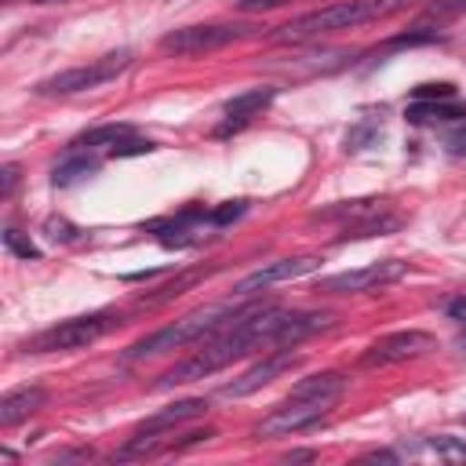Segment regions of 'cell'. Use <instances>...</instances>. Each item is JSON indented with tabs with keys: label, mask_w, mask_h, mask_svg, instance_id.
<instances>
[{
	"label": "cell",
	"mask_w": 466,
	"mask_h": 466,
	"mask_svg": "<svg viewBox=\"0 0 466 466\" xmlns=\"http://www.w3.org/2000/svg\"><path fill=\"white\" fill-rule=\"evenodd\" d=\"M346 393V375L342 371H317L309 379H299L291 393L251 430L255 441H277V437H295L302 430H313L328 411L339 404Z\"/></svg>",
	"instance_id": "1"
},
{
	"label": "cell",
	"mask_w": 466,
	"mask_h": 466,
	"mask_svg": "<svg viewBox=\"0 0 466 466\" xmlns=\"http://www.w3.org/2000/svg\"><path fill=\"white\" fill-rule=\"evenodd\" d=\"M251 306H255V302H244V306H237V302L200 306V309H193V313L178 317L175 324H167V328H160V331H153V335H146V339L131 342V346L124 350V360L131 364V360H142V357H160V353L182 350V346H189V342L211 339L215 331H222L229 320H237V317H240V313H248Z\"/></svg>",
	"instance_id": "2"
},
{
	"label": "cell",
	"mask_w": 466,
	"mask_h": 466,
	"mask_svg": "<svg viewBox=\"0 0 466 466\" xmlns=\"http://www.w3.org/2000/svg\"><path fill=\"white\" fill-rule=\"evenodd\" d=\"M415 0H339L317 11H306L299 18H291L288 25H280L273 33V40H313V36H328V33H342L364 22H379L390 18L404 7H411Z\"/></svg>",
	"instance_id": "3"
},
{
	"label": "cell",
	"mask_w": 466,
	"mask_h": 466,
	"mask_svg": "<svg viewBox=\"0 0 466 466\" xmlns=\"http://www.w3.org/2000/svg\"><path fill=\"white\" fill-rule=\"evenodd\" d=\"M131 62H135V51H131V47H120V51H109V55H102V58H95V62H87V66L62 69V73H55V76L40 80L33 91H36V95H47V98H55V95H80V91H95V87H102V84L116 80L120 73H127V69H131Z\"/></svg>",
	"instance_id": "4"
},
{
	"label": "cell",
	"mask_w": 466,
	"mask_h": 466,
	"mask_svg": "<svg viewBox=\"0 0 466 466\" xmlns=\"http://www.w3.org/2000/svg\"><path fill=\"white\" fill-rule=\"evenodd\" d=\"M113 313H84V317H69L58 320L44 331H36L33 339L22 342L25 353H66V350H84L91 342H98L109 328H113Z\"/></svg>",
	"instance_id": "5"
},
{
	"label": "cell",
	"mask_w": 466,
	"mask_h": 466,
	"mask_svg": "<svg viewBox=\"0 0 466 466\" xmlns=\"http://www.w3.org/2000/svg\"><path fill=\"white\" fill-rule=\"evenodd\" d=\"M255 25H240V22H204V25H182L160 36V51L164 55H178V58H193V55H208L218 47H229L244 36H251Z\"/></svg>",
	"instance_id": "6"
},
{
	"label": "cell",
	"mask_w": 466,
	"mask_h": 466,
	"mask_svg": "<svg viewBox=\"0 0 466 466\" xmlns=\"http://www.w3.org/2000/svg\"><path fill=\"white\" fill-rule=\"evenodd\" d=\"M400 277H408V262H400V258H379L371 266L324 277L317 284V291H328V295H364V291H379L386 284H397Z\"/></svg>",
	"instance_id": "7"
},
{
	"label": "cell",
	"mask_w": 466,
	"mask_h": 466,
	"mask_svg": "<svg viewBox=\"0 0 466 466\" xmlns=\"http://www.w3.org/2000/svg\"><path fill=\"white\" fill-rule=\"evenodd\" d=\"M437 350V339L430 331L408 328V331H390L382 339H375L364 353H360V368H390V364H404V360H419L426 353Z\"/></svg>",
	"instance_id": "8"
},
{
	"label": "cell",
	"mask_w": 466,
	"mask_h": 466,
	"mask_svg": "<svg viewBox=\"0 0 466 466\" xmlns=\"http://www.w3.org/2000/svg\"><path fill=\"white\" fill-rule=\"evenodd\" d=\"M313 269H320V255L277 258V262H269V266L248 273L244 280H237V284H233V299H251V295H258V291H269V288H277V284H284V280H295V277H306V273H313Z\"/></svg>",
	"instance_id": "9"
},
{
	"label": "cell",
	"mask_w": 466,
	"mask_h": 466,
	"mask_svg": "<svg viewBox=\"0 0 466 466\" xmlns=\"http://www.w3.org/2000/svg\"><path fill=\"white\" fill-rule=\"evenodd\" d=\"M299 364H302V353H291V346L269 350V353H266L262 360H255L248 371H240L237 379H229V382L222 386V397H248V393L269 386L273 379H280L284 371H291V368H299Z\"/></svg>",
	"instance_id": "10"
},
{
	"label": "cell",
	"mask_w": 466,
	"mask_h": 466,
	"mask_svg": "<svg viewBox=\"0 0 466 466\" xmlns=\"http://www.w3.org/2000/svg\"><path fill=\"white\" fill-rule=\"evenodd\" d=\"M273 95H277V87H251V91L233 95V98L222 106V124L215 127V135H218V138H226V135L244 131L255 116H262V113L269 109Z\"/></svg>",
	"instance_id": "11"
},
{
	"label": "cell",
	"mask_w": 466,
	"mask_h": 466,
	"mask_svg": "<svg viewBox=\"0 0 466 466\" xmlns=\"http://www.w3.org/2000/svg\"><path fill=\"white\" fill-rule=\"evenodd\" d=\"M204 222H211V215H208L204 208H186L182 215L149 222L146 229L157 233V240L167 244V248H186V244H197V240H200V226H204Z\"/></svg>",
	"instance_id": "12"
},
{
	"label": "cell",
	"mask_w": 466,
	"mask_h": 466,
	"mask_svg": "<svg viewBox=\"0 0 466 466\" xmlns=\"http://www.w3.org/2000/svg\"><path fill=\"white\" fill-rule=\"evenodd\" d=\"M47 400V390L44 386H18L11 393L0 397V430H11L18 426L22 419H29L33 411H40Z\"/></svg>",
	"instance_id": "13"
},
{
	"label": "cell",
	"mask_w": 466,
	"mask_h": 466,
	"mask_svg": "<svg viewBox=\"0 0 466 466\" xmlns=\"http://www.w3.org/2000/svg\"><path fill=\"white\" fill-rule=\"evenodd\" d=\"M386 211V200H379V197H360V200H339V204H331V208H320L313 218L317 222H339L342 229H350V226H357V222H364V218H371V215H382Z\"/></svg>",
	"instance_id": "14"
},
{
	"label": "cell",
	"mask_w": 466,
	"mask_h": 466,
	"mask_svg": "<svg viewBox=\"0 0 466 466\" xmlns=\"http://www.w3.org/2000/svg\"><path fill=\"white\" fill-rule=\"evenodd\" d=\"M411 124H448V120H466V102L455 98H411L404 109Z\"/></svg>",
	"instance_id": "15"
},
{
	"label": "cell",
	"mask_w": 466,
	"mask_h": 466,
	"mask_svg": "<svg viewBox=\"0 0 466 466\" xmlns=\"http://www.w3.org/2000/svg\"><path fill=\"white\" fill-rule=\"evenodd\" d=\"M208 273H211V266H208V269H204V266H197V269H182L178 277H171V280L157 284L149 295H142V299H138V306H146V309H153V306H167V302H175L178 295H186L189 288H197Z\"/></svg>",
	"instance_id": "16"
},
{
	"label": "cell",
	"mask_w": 466,
	"mask_h": 466,
	"mask_svg": "<svg viewBox=\"0 0 466 466\" xmlns=\"http://www.w3.org/2000/svg\"><path fill=\"white\" fill-rule=\"evenodd\" d=\"M204 411H208V400H204V397H186V400H175L171 408L149 415L142 426H153V430H178L182 422H189V419H197V415H204Z\"/></svg>",
	"instance_id": "17"
},
{
	"label": "cell",
	"mask_w": 466,
	"mask_h": 466,
	"mask_svg": "<svg viewBox=\"0 0 466 466\" xmlns=\"http://www.w3.org/2000/svg\"><path fill=\"white\" fill-rule=\"evenodd\" d=\"M127 138H135V127L131 124H102V127H91V131H84V135H76L73 138V149H84V153H91V149H116L120 142H127Z\"/></svg>",
	"instance_id": "18"
},
{
	"label": "cell",
	"mask_w": 466,
	"mask_h": 466,
	"mask_svg": "<svg viewBox=\"0 0 466 466\" xmlns=\"http://www.w3.org/2000/svg\"><path fill=\"white\" fill-rule=\"evenodd\" d=\"M95 171H98V160L87 157L84 149H73L62 164H55L51 178H55V186H73V182H80V178H87V175H95Z\"/></svg>",
	"instance_id": "19"
},
{
	"label": "cell",
	"mask_w": 466,
	"mask_h": 466,
	"mask_svg": "<svg viewBox=\"0 0 466 466\" xmlns=\"http://www.w3.org/2000/svg\"><path fill=\"white\" fill-rule=\"evenodd\" d=\"M422 448H426V451H433L437 459H448V462H466V441H459V437L441 433V437H430Z\"/></svg>",
	"instance_id": "20"
},
{
	"label": "cell",
	"mask_w": 466,
	"mask_h": 466,
	"mask_svg": "<svg viewBox=\"0 0 466 466\" xmlns=\"http://www.w3.org/2000/svg\"><path fill=\"white\" fill-rule=\"evenodd\" d=\"M4 248H7L11 255H18V258H40V248H36L29 237H22V229H15V226L4 229Z\"/></svg>",
	"instance_id": "21"
},
{
	"label": "cell",
	"mask_w": 466,
	"mask_h": 466,
	"mask_svg": "<svg viewBox=\"0 0 466 466\" xmlns=\"http://www.w3.org/2000/svg\"><path fill=\"white\" fill-rule=\"evenodd\" d=\"M244 211H248V200H226L222 208H215V211H208V215H211V226H229V222H237Z\"/></svg>",
	"instance_id": "22"
},
{
	"label": "cell",
	"mask_w": 466,
	"mask_h": 466,
	"mask_svg": "<svg viewBox=\"0 0 466 466\" xmlns=\"http://www.w3.org/2000/svg\"><path fill=\"white\" fill-rule=\"evenodd\" d=\"M411 98H455V84H419Z\"/></svg>",
	"instance_id": "23"
},
{
	"label": "cell",
	"mask_w": 466,
	"mask_h": 466,
	"mask_svg": "<svg viewBox=\"0 0 466 466\" xmlns=\"http://www.w3.org/2000/svg\"><path fill=\"white\" fill-rule=\"evenodd\" d=\"M444 146L451 157H466V120H459V127L444 135Z\"/></svg>",
	"instance_id": "24"
},
{
	"label": "cell",
	"mask_w": 466,
	"mask_h": 466,
	"mask_svg": "<svg viewBox=\"0 0 466 466\" xmlns=\"http://www.w3.org/2000/svg\"><path fill=\"white\" fill-rule=\"evenodd\" d=\"M47 233H51V240H76V226H69L66 218H47Z\"/></svg>",
	"instance_id": "25"
},
{
	"label": "cell",
	"mask_w": 466,
	"mask_h": 466,
	"mask_svg": "<svg viewBox=\"0 0 466 466\" xmlns=\"http://www.w3.org/2000/svg\"><path fill=\"white\" fill-rule=\"evenodd\" d=\"M0 182H4V186H0V197L11 200V193H15V186H18V164H4V167H0Z\"/></svg>",
	"instance_id": "26"
},
{
	"label": "cell",
	"mask_w": 466,
	"mask_h": 466,
	"mask_svg": "<svg viewBox=\"0 0 466 466\" xmlns=\"http://www.w3.org/2000/svg\"><path fill=\"white\" fill-rule=\"evenodd\" d=\"M149 149H153L149 138H127V142H120V146L113 149V157H131V153H149Z\"/></svg>",
	"instance_id": "27"
},
{
	"label": "cell",
	"mask_w": 466,
	"mask_h": 466,
	"mask_svg": "<svg viewBox=\"0 0 466 466\" xmlns=\"http://www.w3.org/2000/svg\"><path fill=\"white\" fill-rule=\"evenodd\" d=\"M87 459H95L91 448H73V451H55L51 455V462H87Z\"/></svg>",
	"instance_id": "28"
},
{
	"label": "cell",
	"mask_w": 466,
	"mask_h": 466,
	"mask_svg": "<svg viewBox=\"0 0 466 466\" xmlns=\"http://www.w3.org/2000/svg\"><path fill=\"white\" fill-rule=\"evenodd\" d=\"M448 317H451V320H459V324H466V291H462V295H455V299L448 302Z\"/></svg>",
	"instance_id": "29"
},
{
	"label": "cell",
	"mask_w": 466,
	"mask_h": 466,
	"mask_svg": "<svg viewBox=\"0 0 466 466\" xmlns=\"http://www.w3.org/2000/svg\"><path fill=\"white\" fill-rule=\"evenodd\" d=\"M364 462H400V455L397 451H368Z\"/></svg>",
	"instance_id": "30"
},
{
	"label": "cell",
	"mask_w": 466,
	"mask_h": 466,
	"mask_svg": "<svg viewBox=\"0 0 466 466\" xmlns=\"http://www.w3.org/2000/svg\"><path fill=\"white\" fill-rule=\"evenodd\" d=\"M237 7H244V11H255V7H273V4H280V0H233Z\"/></svg>",
	"instance_id": "31"
},
{
	"label": "cell",
	"mask_w": 466,
	"mask_h": 466,
	"mask_svg": "<svg viewBox=\"0 0 466 466\" xmlns=\"http://www.w3.org/2000/svg\"><path fill=\"white\" fill-rule=\"evenodd\" d=\"M284 459H288V462H313V459H317V451H309V448H306V451H288Z\"/></svg>",
	"instance_id": "32"
},
{
	"label": "cell",
	"mask_w": 466,
	"mask_h": 466,
	"mask_svg": "<svg viewBox=\"0 0 466 466\" xmlns=\"http://www.w3.org/2000/svg\"><path fill=\"white\" fill-rule=\"evenodd\" d=\"M33 4H66V0H33Z\"/></svg>",
	"instance_id": "33"
},
{
	"label": "cell",
	"mask_w": 466,
	"mask_h": 466,
	"mask_svg": "<svg viewBox=\"0 0 466 466\" xmlns=\"http://www.w3.org/2000/svg\"><path fill=\"white\" fill-rule=\"evenodd\" d=\"M462 342H466V324H462Z\"/></svg>",
	"instance_id": "34"
}]
</instances>
